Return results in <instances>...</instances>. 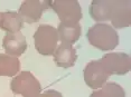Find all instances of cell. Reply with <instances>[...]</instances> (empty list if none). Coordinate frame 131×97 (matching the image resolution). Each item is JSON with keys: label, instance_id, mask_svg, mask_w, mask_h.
I'll list each match as a JSON object with an SVG mask.
<instances>
[{"label": "cell", "instance_id": "6da1fadb", "mask_svg": "<svg viewBox=\"0 0 131 97\" xmlns=\"http://www.w3.org/2000/svg\"><path fill=\"white\" fill-rule=\"evenodd\" d=\"M89 12L95 21H111L114 29L131 25L130 0H93L89 7Z\"/></svg>", "mask_w": 131, "mask_h": 97}, {"label": "cell", "instance_id": "7a4b0ae2", "mask_svg": "<svg viewBox=\"0 0 131 97\" xmlns=\"http://www.w3.org/2000/svg\"><path fill=\"white\" fill-rule=\"evenodd\" d=\"M86 39L93 47L103 51L112 50L119 45L117 30L104 22H97L91 26L86 32Z\"/></svg>", "mask_w": 131, "mask_h": 97}, {"label": "cell", "instance_id": "3957f363", "mask_svg": "<svg viewBox=\"0 0 131 97\" xmlns=\"http://www.w3.org/2000/svg\"><path fill=\"white\" fill-rule=\"evenodd\" d=\"M47 7L55 11L61 22L77 25L82 19V8L77 0H46Z\"/></svg>", "mask_w": 131, "mask_h": 97}, {"label": "cell", "instance_id": "277c9868", "mask_svg": "<svg viewBox=\"0 0 131 97\" xmlns=\"http://www.w3.org/2000/svg\"><path fill=\"white\" fill-rule=\"evenodd\" d=\"M34 43L36 50L43 56H52L57 48V29L50 25L38 26L34 34Z\"/></svg>", "mask_w": 131, "mask_h": 97}, {"label": "cell", "instance_id": "5b68a950", "mask_svg": "<svg viewBox=\"0 0 131 97\" xmlns=\"http://www.w3.org/2000/svg\"><path fill=\"white\" fill-rule=\"evenodd\" d=\"M10 89L15 95L23 97H36L41 92L38 79L30 72H21L10 81Z\"/></svg>", "mask_w": 131, "mask_h": 97}, {"label": "cell", "instance_id": "8992f818", "mask_svg": "<svg viewBox=\"0 0 131 97\" xmlns=\"http://www.w3.org/2000/svg\"><path fill=\"white\" fill-rule=\"evenodd\" d=\"M99 61L109 76L126 75L131 68V58L126 52H109Z\"/></svg>", "mask_w": 131, "mask_h": 97}, {"label": "cell", "instance_id": "52a82bcc", "mask_svg": "<svg viewBox=\"0 0 131 97\" xmlns=\"http://www.w3.org/2000/svg\"><path fill=\"white\" fill-rule=\"evenodd\" d=\"M83 76H84L85 84L94 90L102 87L109 78V75L101 66L99 60H92L86 64L83 70Z\"/></svg>", "mask_w": 131, "mask_h": 97}, {"label": "cell", "instance_id": "ba28073f", "mask_svg": "<svg viewBox=\"0 0 131 97\" xmlns=\"http://www.w3.org/2000/svg\"><path fill=\"white\" fill-rule=\"evenodd\" d=\"M47 7L46 2H40L38 0H26L23 1L19 7L18 15L20 16L23 21L27 23H32L39 21L43 12Z\"/></svg>", "mask_w": 131, "mask_h": 97}, {"label": "cell", "instance_id": "9c48e42d", "mask_svg": "<svg viewBox=\"0 0 131 97\" xmlns=\"http://www.w3.org/2000/svg\"><path fill=\"white\" fill-rule=\"evenodd\" d=\"M2 46L6 54L13 57H19L27 50L26 37L20 31L15 34H6L2 40Z\"/></svg>", "mask_w": 131, "mask_h": 97}, {"label": "cell", "instance_id": "30bf717a", "mask_svg": "<svg viewBox=\"0 0 131 97\" xmlns=\"http://www.w3.org/2000/svg\"><path fill=\"white\" fill-rule=\"evenodd\" d=\"M54 61L58 67L62 68H70L73 67L76 63L77 55H76V49L71 45H62L57 46L56 50L54 51Z\"/></svg>", "mask_w": 131, "mask_h": 97}, {"label": "cell", "instance_id": "8fae6325", "mask_svg": "<svg viewBox=\"0 0 131 97\" xmlns=\"http://www.w3.org/2000/svg\"><path fill=\"white\" fill-rule=\"evenodd\" d=\"M24 26V21L16 11L0 12V29L7 34L19 32Z\"/></svg>", "mask_w": 131, "mask_h": 97}, {"label": "cell", "instance_id": "7c38bea8", "mask_svg": "<svg viewBox=\"0 0 131 97\" xmlns=\"http://www.w3.org/2000/svg\"><path fill=\"white\" fill-rule=\"evenodd\" d=\"M57 34L58 40H61L62 44L72 46L81 37L82 27L80 23H77V25H67V23L59 22L57 27Z\"/></svg>", "mask_w": 131, "mask_h": 97}, {"label": "cell", "instance_id": "4fadbf2b", "mask_svg": "<svg viewBox=\"0 0 131 97\" xmlns=\"http://www.w3.org/2000/svg\"><path fill=\"white\" fill-rule=\"evenodd\" d=\"M20 70V61L17 57L7 54H0V76L13 77Z\"/></svg>", "mask_w": 131, "mask_h": 97}, {"label": "cell", "instance_id": "5bb4252c", "mask_svg": "<svg viewBox=\"0 0 131 97\" xmlns=\"http://www.w3.org/2000/svg\"><path fill=\"white\" fill-rule=\"evenodd\" d=\"M90 97H126V92L119 84L109 81L99 89L94 90Z\"/></svg>", "mask_w": 131, "mask_h": 97}, {"label": "cell", "instance_id": "9a60e30c", "mask_svg": "<svg viewBox=\"0 0 131 97\" xmlns=\"http://www.w3.org/2000/svg\"><path fill=\"white\" fill-rule=\"evenodd\" d=\"M36 97H63V95L58 90L48 89V90H45L44 93H39Z\"/></svg>", "mask_w": 131, "mask_h": 97}]
</instances>
